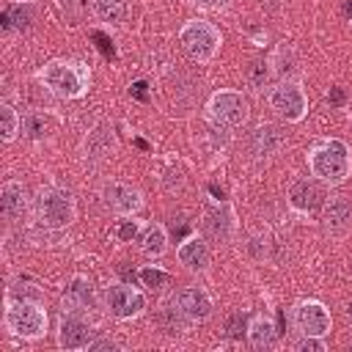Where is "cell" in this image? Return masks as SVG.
Wrapping results in <instances>:
<instances>
[{"instance_id":"cell-26","label":"cell","mask_w":352,"mask_h":352,"mask_svg":"<svg viewBox=\"0 0 352 352\" xmlns=\"http://www.w3.org/2000/svg\"><path fill=\"white\" fill-rule=\"evenodd\" d=\"M179 316H184L179 308H168V311H162V324L168 327V333H179V330H184V322H182Z\"/></svg>"},{"instance_id":"cell-35","label":"cell","mask_w":352,"mask_h":352,"mask_svg":"<svg viewBox=\"0 0 352 352\" xmlns=\"http://www.w3.org/2000/svg\"><path fill=\"white\" fill-rule=\"evenodd\" d=\"M198 6H204V8H223L228 0H195Z\"/></svg>"},{"instance_id":"cell-33","label":"cell","mask_w":352,"mask_h":352,"mask_svg":"<svg viewBox=\"0 0 352 352\" xmlns=\"http://www.w3.org/2000/svg\"><path fill=\"white\" fill-rule=\"evenodd\" d=\"M146 88H148V85H146L143 80L132 82V96H135V99H140V102H146V99H148V91H146Z\"/></svg>"},{"instance_id":"cell-25","label":"cell","mask_w":352,"mask_h":352,"mask_svg":"<svg viewBox=\"0 0 352 352\" xmlns=\"http://www.w3.org/2000/svg\"><path fill=\"white\" fill-rule=\"evenodd\" d=\"M140 283L143 286H151V289H160V286H165L168 283V275L162 272V270H154V267H146V270H140Z\"/></svg>"},{"instance_id":"cell-4","label":"cell","mask_w":352,"mask_h":352,"mask_svg":"<svg viewBox=\"0 0 352 352\" xmlns=\"http://www.w3.org/2000/svg\"><path fill=\"white\" fill-rule=\"evenodd\" d=\"M38 214L47 226L52 228H60V226H69L72 217H74V198L72 192L60 190V187H50V190H41L38 192Z\"/></svg>"},{"instance_id":"cell-5","label":"cell","mask_w":352,"mask_h":352,"mask_svg":"<svg viewBox=\"0 0 352 352\" xmlns=\"http://www.w3.org/2000/svg\"><path fill=\"white\" fill-rule=\"evenodd\" d=\"M209 116H212L217 124L239 126V124H245V118H248V102H245V96L236 94V91H217V94L209 99Z\"/></svg>"},{"instance_id":"cell-24","label":"cell","mask_w":352,"mask_h":352,"mask_svg":"<svg viewBox=\"0 0 352 352\" xmlns=\"http://www.w3.org/2000/svg\"><path fill=\"white\" fill-rule=\"evenodd\" d=\"M8 19H11V25L14 28H30V22H33V11H30V6H11L8 11Z\"/></svg>"},{"instance_id":"cell-20","label":"cell","mask_w":352,"mask_h":352,"mask_svg":"<svg viewBox=\"0 0 352 352\" xmlns=\"http://www.w3.org/2000/svg\"><path fill=\"white\" fill-rule=\"evenodd\" d=\"M248 338H250V344L258 346V349L272 346V341H275V327H272V322H270V319H253V324H250V330H248Z\"/></svg>"},{"instance_id":"cell-34","label":"cell","mask_w":352,"mask_h":352,"mask_svg":"<svg viewBox=\"0 0 352 352\" xmlns=\"http://www.w3.org/2000/svg\"><path fill=\"white\" fill-rule=\"evenodd\" d=\"M88 349H91V352H96V349H116V344H113V341H107V338H102V341H91V344H88Z\"/></svg>"},{"instance_id":"cell-21","label":"cell","mask_w":352,"mask_h":352,"mask_svg":"<svg viewBox=\"0 0 352 352\" xmlns=\"http://www.w3.org/2000/svg\"><path fill=\"white\" fill-rule=\"evenodd\" d=\"M94 11L102 22H121L126 16V0H94Z\"/></svg>"},{"instance_id":"cell-27","label":"cell","mask_w":352,"mask_h":352,"mask_svg":"<svg viewBox=\"0 0 352 352\" xmlns=\"http://www.w3.org/2000/svg\"><path fill=\"white\" fill-rule=\"evenodd\" d=\"M206 226H209L212 236H226V231H228V220H226V214H220V212H212L209 220H206Z\"/></svg>"},{"instance_id":"cell-32","label":"cell","mask_w":352,"mask_h":352,"mask_svg":"<svg viewBox=\"0 0 352 352\" xmlns=\"http://www.w3.org/2000/svg\"><path fill=\"white\" fill-rule=\"evenodd\" d=\"M250 80H253L256 85H264V80H267V69H264V63H253V66H250Z\"/></svg>"},{"instance_id":"cell-19","label":"cell","mask_w":352,"mask_h":352,"mask_svg":"<svg viewBox=\"0 0 352 352\" xmlns=\"http://www.w3.org/2000/svg\"><path fill=\"white\" fill-rule=\"evenodd\" d=\"M110 148H113V135H110L107 126H96V129L88 135V140H85V151H88V157H94V160L107 157Z\"/></svg>"},{"instance_id":"cell-36","label":"cell","mask_w":352,"mask_h":352,"mask_svg":"<svg viewBox=\"0 0 352 352\" xmlns=\"http://www.w3.org/2000/svg\"><path fill=\"white\" fill-rule=\"evenodd\" d=\"M94 38H96V41H99V47H102V52H107V55H113V47H110V44H107V38H104V36H102V33H94Z\"/></svg>"},{"instance_id":"cell-3","label":"cell","mask_w":352,"mask_h":352,"mask_svg":"<svg viewBox=\"0 0 352 352\" xmlns=\"http://www.w3.org/2000/svg\"><path fill=\"white\" fill-rule=\"evenodd\" d=\"M179 38H182V47H184L195 60H209V58L217 52V47H220V33H217L209 22H204V19L187 22V25L182 28Z\"/></svg>"},{"instance_id":"cell-15","label":"cell","mask_w":352,"mask_h":352,"mask_svg":"<svg viewBox=\"0 0 352 352\" xmlns=\"http://www.w3.org/2000/svg\"><path fill=\"white\" fill-rule=\"evenodd\" d=\"M283 132L275 126V124H261L256 132H253V151L258 157H267V154H275L280 146H283Z\"/></svg>"},{"instance_id":"cell-2","label":"cell","mask_w":352,"mask_h":352,"mask_svg":"<svg viewBox=\"0 0 352 352\" xmlns=\"http://www.w3.org/2000/svg\"><path fill=\"white\" fill-rule=\"evenodd\" d=\"M6 324L14 336H22V338H38L44 330H47V314L41 311L38 300H28V297H19L14 302H8L6 308Z\"/></svg>"},{"instance_id":"cell-12","label":"cell","mask_w":352,"mask_h":352,"mask_svg":"<svg viewBox=\"0 0 352 352\" xmlns=\"http://www.w3.org/2000/svg\"><path fill=\"white\" fill-rule=\"evenodd\" d=\"M104 201H107V206H113L121 214H132L143 204L140 201V192L132 190L129 184H107L104 187Z\"/></svg>"},{"instance_id":"cell-10","label":"cell","mask_w":352,"mask_h":352,"mask_svg":"<svg viewBox=\"0 0 352 352\" xmlns=\"http://www.w3.org/2000/svg\"><path fill=\"white\" fill-rule=\"evenodd\" d=\"M91 336H94L91 324H85V322H82L80 316H74V314H63L60 327H58V344H60L63 349H82V346L91 344Z\"/></svg>"},{"instance_id":"cell-17","label":"cell","mask_w":352,"mask_h":352,"mask_svg":"<svg viewBox=\"0 0 352 352\" xmlns=\"http://www.w3.org/2000/svg\"><path fill=\"white\" fill-rule=\"evenodd\" d=\"M349 217H352V209H349V201L344 195H333L327 204H324V226L330 231H344L349 226Z\"/></svg>"},{"instance_id":"cell-13","label":"cell","mask_w":352,"mask_h":352,"mask_svg":"<svg viewBox=\"0 0 352 352\" xmlns=\"http://www.w3.org/2000/svg\"><path fill=\"white\" fill-rule=\"evenodd\" d=\"M94 308V289H91V283L88 280H82V278H74L72 280V286H69V292L63 294V314L69 311V314H74V311H91Z\"/></svg>"},{"instance_id":"cell-39","label":"cell","mask_w":352,"mask_h":352,"mask_svg":"<svg viewBox=\"0 0 352 352\" xmlns=\"http://www.w3.org/2000/svg\"><path fill=\"white\" fill-rule=\"evenodd\" d=\"M346 316L352 319V300H349V305H346Z\"/></svg>"},{"instance_id":"cell-7","label":"cell","mask_w":352,"mask_h":352,"mask_svg":"<svg viewBox=\"0 0 352 352\" xmlns=\"http://www.w3.org/2000/svg\"><path fill=\"white\" fill-rule=\"evenodd\" d=\"M270 104H272V110H278L286 121H300V118L305 116V107H308L305 94H302L294 82H280L278 88H272Z\"/></svg>"},{"instance_id":"cell-23","label":"cell","mask_w":352,"mask_h":352,"mask_svg":"<svg viewBox=\"0 0 352 352\" xmlns=\"http://www.w3.org/2000/svg\"><path fill=\"white\" fill-rule=\"evenodd\" d=\"M0 132H3L6 140H11L16 135V113H14V107L8 102L0 104Z\"/></svg>"},{"instance_id":"cell-9","label":"cell","mask_w":352,"mask_h":352,"mask_svg":"<svg viewBox=\"0 0 352 352\" xmlns=\"http://www.w3.org/2000/svg\"><path fill=\"white\" fill-rule=\"evenodd\" d=\"M294 322L305 336H324V333H330V324H333L327 308L316 300L300 302L297 311H294Z\"/></svg>"},{"instance_id":"cell-16","label":"cell","mask_w":352,"mask_h":352,"mask_svg":"<svg viewBox=\"0 0 352 352\" xmlns=\"http://www.w3.org/2000/svg\"><path fill=\"white\" fill-rule=\"evenodd\" d=\"M289 198H292V204H294L297 209H302V212H311V209H316V206L322 204V190H319L314 182H308V179H300V182H294V184H292V190H289Z\"/></svg>"},{"instance_id":"cell-30","label":"cell","mask_w":352,"mask_h":352,"mask_svg":"<svg viewBox=\"0 0 352 352\" xmlns=\"http://www.w3.org/2000/svg\"><path fill=\"white\" fill-rule=\"evenodd\" d=\"M60 3V8L66 11V14H72V16H80L82 11H85V0H58Z\"/></svg>"},{"instance_id":"cell-1","label":"cell","mask_w":352,"mask_h":352,"mask_svg":"<svg viewBox=\"0 0 352 352\" xmlns=\"http://www.w3.org/2000/svg\"><path fill=\"white\" fill-rule=\"evenodd\" d=\"M308 162H311V173L319 176L322 182H330V184L344 182L346 173H349V165H352L349 162V148L341 140L322 143L319 148L311 151V160Z\"/></svg>"},{"instance_id":"cell-28","label":"cell","mask_w":352,"mask_h":352,"mask_svg":"<svg viewBox=\"0 0 352 352\" xmlns=\"http://www.w3.org/2000/svg\"><path fill=\"white\" fill-rule=\"evenodd\" d=\"M138 231H140V223H138V220H124V223L116 228V234H118L121 242H132V239L138 236Z\"/></svg>"},{"instance_id":"cell-8","label":"cell","mask_w":352,"mask_h":352,"mask_svg":"<svg viewBox=\"0 0 352 352\" xmlns=\"http://www.w3.org/2000/svg\"><path fill=\"white\" fill-rule=\"evenodd\" d=\"M104 300H107V311H110L113 316H118V319H129V316L140 314L143 305H146V297H143L138 289L126 286V283L110 286Z\"/></svg>"},{"instance_id":"cell-11","label":"cell","mask_w":352,"mask_h":352,"mask_svg":"<svg viewBox=\"0 0 352 352\" xmlns=\"http://www.w3.org/2000/svg\"><path fill=\"white\" fill-rule=\"evenodd\" d=\"M173 302H176V308H179L187 319H206V316L212 314V300H209V294H206L204 289H198V286L182 289Z\"/></svg>"},{"instance_id":"cell-29","label":"cell","mask_w":352,"mask_h":352,"mask_svg":"<svg viewBox=\"0 0 352 352\" xmlns=\"http://www.w3.org/2000/svg\"><path fill=\"white\" fill-rule=\"evenodd\" d=\"M300 352H324V341L322 336H305L300 344H297Z\"/></svg>"},{"instance_id":"cell-31","label":"cell","mask_w":352,"mask_h":352,"mask_svg":"<svg viewBox=\"0 0 352 352\" xmlns=\"http://www.w3.org/2000/svg\"><path fill=\"white\" fill-rule=\"evenodd\" d=\"M242 330H245L242 314H234V316L228 319V336H231V338H239V336H242Z\"/></svg>"},{"instance_id":"cell-22","label":"cell","mask_w":352,"mask_h":352,"mask_svg":"<svg viewBox=\"0 0 352 352\" xmlns=\"http://www.w3.org/2000/svg\"><path fill=\"white\" fill-rule=\"evenodd\" d=\"M165 245H168V236H165V228H162V226H154V228L146 231L143 253H148V256H160V253L165 250Z\"/></svg>"},{"instance_id":"cell-37","label":"cell","mask_w":352,"mask_h":352,"mask_svg":"<svg viewBox=\"0 0 352 352\" xmlns=\"http://www.w3.org/2000/svg\"><path fill=\"white\" fill-rule=\"evenodd\" d=\"M327 99H330V102H333V104H341V102H344V91H341V88H333V91H330V96H327Z\"/></svg>"},{"instance_id":"cell-38","label":"cell","mask_w":352,"mask_h":352,"mask_svg":"<svg viewBox=\"0 0 352 352\" xmlns=\"http://www.w3.org/2000/svg\"><path fill=\"white\" fill-rule=\"evenodd\" d=\"M344 14L352 19V0H344Z\"/></svg>"},{"instance_id":"cell-6","label":"cell","mask_w":352,"mask_h":352,"mask_svg":"<svg viewBox=\"0 0 352 352\" xmlns=\"http://www.w3.org/2000/svg\"><path fill=\"white\" fill-rule=\"evenodd\" d=\"M44 82L55 91V94H60V96H80L82 94V85H85V80H82V74H80V69L74 66V63H50L47 69H44Z\"/></svg>"},{"instance_id":"cell-14","label":"cell","mask_w":352,"mask_h":352,"mask_svg":"<svg viewBox=\"0 0 352 352\" xmlns=\"http://www.w3.org/2000/svg\"><path fill=\"white\" fill-rule=\"evenodd\" d=\"M179 261L190 270H204L209 264V248L201 236H190L179 245Z\"/></svg>"},{"instance_id":"cell-18","label":"cell","mask_w":352,"mask_h":352,"mask_svg":"<svg viewBox=\"0 0 352 352\" xmlns=\"http://www.w3.org/2000/svg\"><path fill=\"white\" fill-rule=\"evenodd\" d=\"M0 204H3V214L8 220H16L25 214V192L19 182H6L0 190Z\"/></svg>"}]
</instances>
